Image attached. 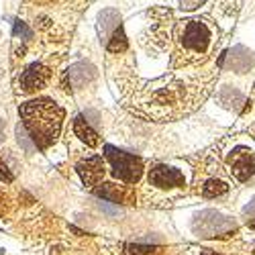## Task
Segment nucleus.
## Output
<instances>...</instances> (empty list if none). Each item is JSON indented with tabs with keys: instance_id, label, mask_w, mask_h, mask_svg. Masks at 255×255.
<instances>
[{
	"instance_id": "nucleus-1",
	"label": "nucleus",
	"mask_w": 255,
	"mask_h": 255,
	"mask_svg": "<svg viewBox=\"0 0 255 255\" xmlns=\"http://www.w3.org/2000/svg\"><path fill=\"white\" fill-rule=\"evenodd\" d=\"M20 119H23V125L29 131L31 139L41 149H45L59 137L63 113L55 102L41 98L20 106Z\"/></svg>"
},
{
	"instance_id": "nucleus-2",
	"label": "nucleus",
	"mask_w": 255,
	"mask_h": 255,
	"mask_svg": "<svg viewBox=\"0 0 255 255\" xmlns=\"http://www.w3.org/2000/svg\"><path fill=\"white\" fill-rule=\"evenodd\" d=\"M210 41H212V33L202 20H188V23L180 27V47L190 57H198L206 53Z\"/></svg>"
},
{
	"instance_id": "nucleus-3",
	"label": "nucleus",
	"mask_w": 255,
	"mask_h": 255,
	"mask_svg": "<svg viewBox=\"0 0 255 255\" xmlns=\"http://www.w3.org/2000/svg\"><path fill=\"white\" fill-rule=\"evenodd\" d=\"M106 151V157H109V161L113 163V169H115V176L127 184H133L141 178L143 174V161L131 153L127 151H121L117 149V147L113 145H106L104 147Z\"/></svg>"
},
{
	"instance_id": "nucleus-4",
	"label": "nucleus",
	"mask_w": 255,
	"mask_h": 255,
	"mask_svg": "<svg viewBox=\"0 0 255 255\" xmlns=\"http://www.w3.org/2000/svg\"><path fill=\"white\" fill-rule=\"evenodd\" d=\"M186 182H188L186 172L180 165H174V163H159L149 172V184L159 190L184 188Z\"/></svg>"
},
{
	"instance_id": "nucleus-5",
	"label": "nucleus",
	"mask_w": 255,
	"mask_h": 255,
	"mask_svg": "<svg viewBox=\"0 0 255 255\" xmlns=\"http://www.w3.org/2000/svg\"><path fill=\"white\" fill-rule=\"evenodd\" d=\"M227 163H229V172L239 182H247L249 178L255 176V151L251 147H237L235 151L229 153Z\"/></svg>"
},
{
	"instance_id": "nucleus-6",
	"label": "nucleus",
	"mask_w": 255,
	"mask_h": 255,
	"mask_svg": "<svg viewBox=\"0 0 255 255\" xmlns=\"http://www.w3.org/2000/svg\"><path fill=\"white\" fill-rule=\"evenodd\" d=\"M47 80H49V70L45 66H41V63H33V66H29L23 74H20L18 90L25 92V94L41 90L47 84Z\"/></svg>"
},
{
	"instance_id": "nucleus-7",
	"label": "nucleus",
	"mask_w": 255,
	"mask_h": 255,
	"mask_svg": "<svg viewBox=\"0 0 255 255\" xmlns=\"http://www.w3.org/2000/svg\"><path fill=\"white\" fill-rule=\"evenodd\" d=\"M76 169H78V174H80V178H82L84 184H86V186H94L104 176V161L100 157H90L86 161H80Z\"/></svg>"
},
{
	"instance_id": "nucleus-8",
	"label": "nucleus",
	"mask_w": 255,
	"mask_h": 255,
	"mask_svg": "<svg viewBox=\"0 0 255 255\" xmlns=\"http://www.w3.org/2000/svg\"><path fill=\"white\" fill-rule=\"evenodd\" d=\"M96 196L104 198V200H111V202H121V204H127L131 202V192L127 188H119L115 184H104L102 188H96Z\"/></svg>"
},
{
	"instance_id": "nucleus-9",
	"label": "nucleus",
	"mask_w": 255,
	"mask_h": 255,
	"mask_svg": "<svg viewBox=\"0 0 255 255\" xmlns=\"http://www.w3.org/2000/svg\"><path fill=\"white\" fill-rule=\"evenodd\" d=\"M74 135H76L82 143H86L88 147H96V145L100 143L96 131H94L92 127H90L86 121H84L82 117H76V119H74Z\"/></svg>"
},
{
	"instance_id": "nucleus-10",
	"label": "nucleus",
	"mask_w": 255,
	"mask_h": 255,
	"mask_svg": "<svg viewBox=\"0 0 255 255\" xmlns=\"http://www.w3.org/2000/svg\"><path fill=\"white\" fill-rule=\"evenodd\" d=\"M229 188H231V186H229L227 180H223V178H219V176H210V178H206V180L202 182L200 194L206 196V198H215V196L225 194Z\"/></svg>"
},
{
	"instance_id": "nucleus-11",
	"label": "nucleus",
	"mask_w": 255,
	"mask_h": 255,
	"mask_svg": "<svg viewBox=\"0 0 255 255\" xmlns=\"http://www.w3.org/2000/svg\"><path fill=\"white\" fill-rule=\"evenodd\" d=\"M253 61H255V57L251 51H247L245 47H235L233 53L229 55V68H233L235 72H245Z\"/></svg>"
},
{
	"instance_id": "nucleus-12",
	"label": "nucleus",
	"mask_w": 255,
	"mask_h": 255,
	"mask_svg": "<svg viewBox=\"0 0 255 255\" xmlns=\"http://www.w3.org/2000/svg\"><path fill=\"white\" fill-rule=\"evenodd\" d=\"M119 23H121V16H119L117 10H113V8L104 10V12L100 14V31H102V35L109 39V37L115 33V29L119 27Z\"/></svg>"
},
{
	"instance_id": "nucleus-13",
	"label": "nucleus",
	"mask_w": 255,
	"mask_h": 255,
	"mask_svg": "<svg viewBox=\"0 0 255 255\" xmlns=\"http://www.w3.org/2000/svg\"><path fill=\"white\" fill-rule=\"evenodd\" d=\"M94 76V70L90 66H86V63H78V66H74L70 70V80L74 82V86H82L86 80H90Z\"/></svg>"
},
{
	"instance_id": "nucleus-14",
	"label": "nucleus",
	"mask_w": 255,
	"mask_h": 255,
	"mask_svg": "<svg viewBox=\"0 0 255 255\" xmlns=\"http://www.w3.org/2000/svg\"><path fill=\"white\" fill-rule=\"evenodd\" d=\"M125 49H127V37H125L123 27L119 25V27L115 29V33L109 37V51H111V53H121V51H125Z\"/></svg>"
},
{
	"instance_id": "nucleus-15",
	"label": "nucleus",
	"mask_w": 255,
	"mask_h": 255,
	"mask_svg": "<svg viewBox=\"0 0 255 255\" xmlns=\"http://www.w3.org/2000/svg\"><path fill=\"white\" fill-rule=\"evenodd\" d=\"M221 102L227 106V109H239V106L243 104V94L237 92V90H233V88H225L221 92Z\"/></svg>"
},
{
	"instance_id": "nucleus-16",
	"label": "nucleus",
	"mask_w": 255,
	"mask_h": 255,
	"mask_svg": "<svg viewBox=\"0 0 255 255\" xmlns=\"http://www.w3.org/2000/svg\"><path fill=\"white\" fill-rule=\"evenodd\" d=\"M14 37H20L23 41H29L33 37V31L27 27V23H23V20H16V23H14Z\"/></svg>"
},
{
	"instance_id": "nucleus-17",
	"label": "nucleus",
	"mask_w": 255,
	"mask_h": 255,
	"mask_svg": "<svg viewBox=\"0 0 255 255\" xmlns=\"http://www.w3.org/2000/svg\"><path fill=\"white\" fill-rule=\"evenodd\" d=\"M127 249V253H129V255H149V253H153L155 251V247L151 245H127L125 247Z\"/></svg>"
},
{
	"instance_id": "nucleus-18",
	"label": "nucleus",
	"mask_w": 255,
	"mask_h": 255,
	"mask_svg": "<svg viewBox=\"0 0 255 255\" xmlns=\"http://www.w3.org/2000/svg\"><path fill=\"white\" fill-rule=\"evenodd\" d=\"M0 180L2 182H12V172L8 169V165L4 163L2 157H0Z\"/></svg>"
},
{
	"instance_id": "nucleus-19",
	"label": "nucleus",
	"mask_w": 255,
	"mask_h": 255,
	"mask_svg": "<svg viewBox=\"0 0 255 255\" xmlns=\"http://www.w3.org/2000/svg\"><path fill=\"white\" fill-rule=\"evenodd\" d=\"M198 255H219V253L217 251H210V249H202Z\"/></svg>"
},
{
	"instance_id": "nucleus-20",
	"label": "nucleus",
	"mask_w": 255,
	"mask_h": 255,
	"mask_svg": "<svg viewBox=\"0 0 255 255\" xmlns=\"http://www.w3.org/2000/svg\"><path fill=\"white\" fill-rule=\"evenodd\" d=\"M0 139H2V121H0Z\"/></svg>"
},
{
	"instance_id": "nucleus-21",
	"label": "nucleus",
	"mask_w": 255,
	"mask_h": 255,
	"mask_svg": "<svg viewBox=\"0 0 255 255\" xmlns=\"http://www.w3.org/2000/svg\"><path fill=\"white\" fill-rule=\"evenodd\" d=\"M249 227H251V229H255V221H251V223H249Z\"/></svg>"
}]
</instances>
